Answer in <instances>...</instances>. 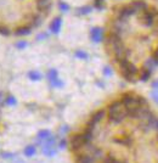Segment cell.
<instances>
[{
  "instance_id": "1",
  "label": "cell",
  "mask_w": 158,
  "mask_h": 163,
  "mask_svg": "<svg viewBox=\"0 0 158 163\" xmlns=\"http://www.w3.org/2000/svg\"><path fill=\"white\" fill-rule=\"evenodd\" d=\"M108 116L109 121L113 122V123H120L128 116V110L123 105L122 101H116L108 108Z\"/></svg>"
},
{
  "instance_id": "2",
  "label": "cell",
  "mask_w": 158,
  "mask_h": 163,
  "mask_svg": "<svg viewBox=\"0 0 158 163\" xmlns=\"http://www.w3.org/2000/svg\"><path fill=\"white\" fill-rule=\"evenodd\" d=\"M122 102H123V105L125 106L128 112H130V111L136 110L137 107L146 105V100L142 99L141 96H136V95L127 94V95H124V96H123Z\"/></svg>"
},
{
  "instance_id": "3",
  "label": "cell",
  "mask_w": 158,
  "mask_h": 163,
  "mask_svg": "<svg viewBox=\"0 0 158 163\" xmlns=\"http://www.w3.org/2000/svg\"><path fill=\"white\" fill-rule=\"evenodd\" d=\"M119 66L122 68V72H123V76H124L129 82H134L136 79V76H137V68L133 65L130 63L128 59H124L119 61Z\"/></svg>"
},
{
  "instance_id": "4",
  "label": "cell",
  "mask_w": 158,
  "mask_h": 163,
  "mask_svg": "<svg viewBox=\"0 0 158 163\" xmlns=\"http://www.w3.org/2000/svg\"><path fill=\"white\" fill-rule=\"evenodd\" d=\"M84 145H88L84 134L74 135V137L71 139V147H72V150H79V148L83 147Z\"/></svg>"
},
{
  "instance_id": "5",
  "label": "cell",
  "mask_w": 158,
  "mask_h": 163,
  "mask_svg": "<svg viewBox=\"0 0 158 163\" xmlns=\"http://www.w3.org/2000/svg\"><path fill=\"white\" fill-rule=\"evenodd\" d=\"M55 139L54 138H49V139H46V142H45V145L43 146V153L46 155V156H49V157H51V156H54L55 153H56V148H55Z\"/></svg>"
},
{
  "instance_id": "6",
  "label": "cell",
  "mask_w": 158,
  "mask_h": 163,
  "mask_svg": "<svg viewBox=\"0 0 158 163\" xmlns=\"http://www.w3.org/2000/svg\"><path fill=\"white\" fill-rule=\"evenodd\" d=\"M130 8L133 9L134 13L135 12H142V11H145L146 10V4L141 1V0H135V1H133L132 4H130Z\"/></svg>"
},
{
  "instance_id": "7",
  "label": "cell",
  "mask_w": 158,
  "mask_h": 163,
  "mask_svg": "<svg viewBox=\"0 0 158 163\" xmlns=\"http://www.w3.org/2000/svg\"><path fill=\"white\" fill-rule=\"evenodd\" d=\"M75 162L77 163H94L95 158L90 155L84 153V155H78L77 158H75Z\"/></svg>"
},
{
  "instance_id": "8",
  "label": "cell",
  "mask_w": 158,
  "mask_h": 163,
  "mask_svg": "<svg viewBox=\"0 0 158 163\" xmlns=\"http://www.w3.org/2000/svg\"><path fill=\"white\" fill-rule=\"evenodd\" d=\"M91 38L94 42H101L102 39V31L100 28H94L91 31Z\"/></svg>"
},
{
  "instance_id": "9",
  "label": "cell",
  "mask_w": 158,
  "mask_h": 163,
  "mask_svg": "<svg viewBox=\"0 0 158 163\" xmlns=\"http://www.w3.org/2000/svg\"><path fill=\"white\" fill-rule=\"evenodd\" d=\"M61 28V20L60 18H56V20H54V22L51 23V31L54 33H57Z\"/></svg>"
},
{
  "instance_id": "10",
  "label": "cell",
  "mask_w": 158,
  "mask_h": 163,
  "mask_svg": "<svg viewBox=\"0 0 158 163\" xmlns=\"http://www.w3.org/2000/svg\"><path fill=\"white\" fill-rule=\"evenodd\" d=\"M38 8L40 10L50 8V0H38Z\"/></svg>"
},
{
  "instance_id": "11",
  "label": "cell",
  "mask_w": 158,
  "mask_h": 163,
  "mask_svg": "<svg viewBox=\"0 0 158 163\" xmlns=\"http://www.w3.org/2000/svg\"><path fill=\"white\" fill-rule=\"evenodd\" d=\"M35 147L34 146H27L26 148H24V155L27 156V157H32V156H34L35 155Z\"/></svg>"
},
{
  "instance_id": "12",
  "label": "cell",
  "mask_w": 158,
  "mask_h": 163,
  "mask_svg": "<svg viewBox=\"0 0 158 163\" xmlns=\"http://www.w3.org/2000/svg\"><path fill=\"white\" fill-rule=\"evenodd\" d=\"M38 137H39V139L46 140V139H49V138L51 137V134H50V132H49V130H42V132H39Z\"/></svg>"
},
{
  "instance_id": "13",
  "label": "cell",
  "mask_w": 158,
  "mask_h": 163,
  "mask_svg": "<svg viewBox=\"0 0 158 163\" xmlns=\"http://www.w3.org/2000/svg\"><path fill=\"white\" fill-rule=\"evenodd\" d=\"M29 78H31L32 80H39L40 78H42V76H40V73H39V72H37V71H32V72H29Z\"/></svg>"
},
{
  "instance_id": "14",
  "label": "cell",
  "mask_w": 158,
  "mask_h": 163,
  "mask_svg": "<svg viewBox=\"0 0 158 163\" xmlns=\"http://www.w3.org/2000/svg\"><path fill=\"white\" fill-rule=\"evenodd\" d=\"M116 142H119V144H123V145H130L132 144V140H130V138L125 137L124 139H114Z\"/></svg>"
},
{
  "instance_id": "15",
  "label": "cell",
  "mask_w": 158,
  "mask_h": 163,
  "mask_svg": "<svg viewBox=\"0 0 158 163\" xmlns=\"http://www.w3.org/2000/svg\"><path fill=\"white\" fill-rule=\"evenodd\" d=\"M47 77H49L50 82L56 80L57 79V72H56V70H50L49 71V74H47Z\"/></svg>"
},
{
  "instance_id": "16",
  "label": "cell",
  "mask_w": 158,
  "mask_h": 163,
  "mask_svg": "<svg viewBox=\"0 0 158 163\" xmlns=\"http://www.w3.org/2000/svg\"><path fill=\"white\" fill-rule=\"evenodd\" d=\"M151 76V71L150 70H143L142 73H141V76H140V79L141 80H147Z\"/></svg>"
},
{
  "instance_id": "17",
  "label": "cell",
  "mask_w": 158,
  "mask_h": 163,
  "mask_svg": "<svg viewBox=\"0 0 158 163\" xmlns=\"http://www.w3.org/2000/svg\"><path fill=\"white\" fill-rule=\"evenodd\" d=\"M102 163H120L119 161H117L116 158H113L112 156H109V157H107V158H105L104 160V162Z\"/></svg>"
},
{
  "instance_id": "18",
  "label": "cell",
  "mask_w": 158,
  "mask_h": 163,
  "mask_svg": "<svg viewBox=\"0 0 158 163\" xmlns=\"http://www.w3.org/2000/svg\"><path fill=\"white\" fill-rule=\"evenodd\" d=\"M75 56L79 57V59H86L88 57V55L84 51H77V52H75Z\"/></svg>"
},
{
  "instance_id": "19",
  "label": "cell",
  "mask_w": 158,
  "mask_h": 163,
  "mask_svg": "<svg viewBox=\"0 0 158 163\" xmlns=\"http://www.w3.org/2000/svg\"><path fill=\"white\" fill-rule=\"evenodd\" d=\"M6 104L8 105H15L16 104V99L13 96H9L8 99H6Z\"/></svg>"
},
{
  "instance_id": "20",
  "label": "cell",
  "mask_w": 158,
  "mask_h": 163,
  "mask_svg": "<svg viewBox=\"0 0 158 163\" xmlns=\"http://www.w3.org/2000/svg\"><path fill=\"white\" fill-rule=\"evenodd\" d=\"M24 46H27V43H26V42H19V43H17V47H18V49H23Z\"/></svg>"
},
{
  "instance_id": "21",
  "label": "cell",
  "mask_w": 158,
  "mask_h": 163,
  "mask_svg": "<svg viewBox=\"0 0 158 163\" xmlns=\"http://www.w3.org/2000/svg\"><path fill=\"white\" fill-rule=\"evenodd\" d=\"M153 60H155V62L156 63H158V49L155 51V54H153Z\"/></svg>"
},
{
  "instance_id": "22",
  "label": "cell",
  "mask_w": 158,
  "mask_h": 163,
  "mask_svg": "<svg viewBox=\"0 0 158 163\" xmlns=\"http://www.w3.org/2000/svg\"><path fill=\"white\" fill-rule=\"evenodd\" d=\"M60 8L62 9L63 11H67V10H68V6H67L65 3H61V4H60Z\"/></svg>"
},
{
  "instance_id": "23",
  "label": "cell",
  "mask_w": 158,
  "mask_h": 163,
  "mask_svg": "<svg viewBox=\"0 0 158 163\" xmlns=\"http://www.w3.org/2000/svg\"><path fill=\"white\" fill-rule=\"evenodd\" d=\"M153 129H156V130H158V118H156V121H155V124H153Z\"/></svg>"
},
{
  "instance_id": "24",
  "label": "cell",
  "mask_w": 158,
  "mask_h": 163,
  "mask_svg": "<svg viewBox=\"0 0 158 163\" xmlns=\"http://www.w3.org/2000/svg\"><path fill=\"white\" fill-rule=\"evenodd\" d=\"M65 146H66V140H62V141L60 142V147H61V148H63Z\"/></svg>"
},
{
  "instance_id": "25",
  "label": "cell",
  "mask_w": 158,
  "mask_h": 163,
  "mask_svg": "<svg viewBox=\"0 0 158 163\" xmlns=\"http://www.w3.org/2000/svg\"><path fill=\"white\" fill-rule=\"evenodd\" d=\"M105 74H107V76H109V74H111V70H109L108 67H106V68H105Z\"/></svg>"
}]
</instances>
